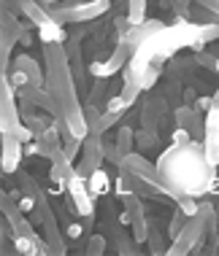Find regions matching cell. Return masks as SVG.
<instances>
[{
	"mask_svg": "<svg viewBox=\"0 0 219 256\" xmlns=\"http://www.w3.org/2000/svg\"><path fill=\"white\" fill-rule=\"evenodd\" d=\"M157 172H160V181L165 184V189L176 202L179 197H206L216 168L208 164L203 140H189L184 146L170 143L157 159Z\"/></svg>",
	"mask_w": 219,
	"mask_h": 256,
	"instance_id": "6da1fadb",
	"label": "cell"
},
{
	"mask_svg": "<svg viewBox=\"0 0 219 256\" xmlns=\"http://www.w3.org/2000/svg\"><path fill=\"white\" fill-rule=\"evenodd\" d=\"M52 16L63 24H84L111 11V0H65L52 6Z\"/></svg>",
	"mask_w": 219,
	"mask_h": 256,
	"instance_id": "7a4b0ae2",
	"label": "cell"
},
{
	"mask_svg": "<svg viewBox=\"0 0 219 256\" xmlns=\"http://www.w3.org/2000/svg\"><path fill=\"white\" fill-rule=\"evenodd\" d=\"M203 238H206V210H197V216H192L184 224V230L170 240L168 254L170 256H187L203 251Z\"/></svg>",
	"mask_w": 219,
	"mask_h": 256,
	"instance_id": "3957f363",
	"label": "cell"
},
{
	"mask_svg": "<svg viewBox=\"0 0 219 256\" xmlns=\"http://www.w3.org/2000/svg\"><path fill=\"white\" fill-rule=\"evenodd\" d=\"M95 200H98V197L90 192L87 178L79 176V172L73 170L71 178H68V208H71V213H76L79 218L95 216Z\"/></svg>",
	"mask_w": 219,
	"mask_h": 256,
	"instance_id": "277c9868",
	"label": "cell"
},
{
	"mask_svg": "<svg viewBox=\"0 0 219 256\" xmlns=\"http://www.w3.org/2000/svg\"><path fill=\"white\" fill-rule=\"evenodd\" d=\"M133 52H135V46H130L127 40H119L116 49L111 52V57L108 60H92L90 68H87V73L95 76V78H111V76L125 70V65L130 62V57H133Z\"/></svg>",
	"mask_w": 219,
	"mask_h": 256,
	"instance_id": "5b68a950",
	"label": "cell"
},
{
	"mask_svg": "<svg viewBox=\"0 0 219 256\" xmlns=\"http://www.w3.org/2000/svg\"><path fill=\"white\" fill-rule=\"evenodd\" d=\"M103 146H100V135H87L84 148H81V162L76 164V172L90 178L98 168H103Z\"/></svg>",
	"mask_w": 219,
	"mask_h": 256,
	"instance_id": "8992f818",
	"label": "cell"
},
{
	"mask_svg": "<svg viewBox=\"0 0 219 256\" xmlns=\"http://www.w3.org/2000/svg\"><path fill=\"white\" fill-rule=\"evenodd\" d=\"M173 122H176V127L189 130L195 140H203V132H206V116H203L195 106H187V102H184V106H176Z\"/></svg>",
	"mask_w": 219,
	"mask_h": 256,
	"instance_id": "52a82bcc",
	"label": "cell"
},
{
	"mask_svg": "<svg viewBox=\"0 0 219 256\" xmlns=\"http://www.w3.org/2000/svg\"><path fill=\"white\" fill-rule=\"evenodd\" d=\"M25 156V143L19 140L17 135L3 132V172L6 176H14Z\"/></svg>",
	"mask_w": 219,
	"mask_h": 256,
	"instance_id": "ba28073f",
	"label": "cell"
},
{
	"mask_svg": "<svg viewBox=\"0 0 219 256\" xmlns=\"http://www.w3.org/2000/svg\"><path fill=\"white\" fill-rule=\"evenodd\" d=\"M162 27H165V22H162V19H143L141 24H133L130 27V32H127V44L130 46H141V44H146L149 38H154L157 32L162 30Z\"/></svg>",
	"mask_w": 219,
	"mask_h": 256,
	"instance_id": "9c48e42d",
	"label": "cell"
},
{
	"mask_svg": "<svg viewBox=\"0 0 219 256\" xmlns=\"http://www.w3.org/2000/svg\"><path fill=\"white\" fill-rule=\"evenodd\" d=\"M11 68L22 73L25 78L30 81V86H44V68H41L38 60H33L30 54H19V57L14 60Z\"/></svg>",
	"mask_w": 219,
	"mask_h": 256,
	"instance_id": "30bf717a",
	"label": "cell"
},
{
	"mask_svg": "<svg viewBox=\"0 0 219 256\" xmlns=\"http://www.w3.org/2000/svg\"><path fill=\"white\" fill-rule=\"evenodd\" d=\"M87 184H90V192L95 197H106V194H111V192H114V181H111V176H108L106 168L95 170L92 176L87 178Z\"/></svg>",
	"mask_w": 219,
	"mask_h": 256,
	"instance_id": "8fae6325",
	"label": "cell"
},
{
	"mask_svg": "<svg viewBox=\"0 0 219 256\" xmlns=\"http://www.w3.org/2000/svg\"><path fill=\"white\" fill-rule=\"evenodd\" d=\"M165 240V234H162V230L157 226V221H154V216H149V251L152 254H168V246L162 243Z\"/></svg>",
	"mask_w": 219,
	"mask_h": 256,
	"instance_id": "7c38bea8",
	"label": "cell"
},
{
	"mask_svg": "<svg viewBox=\"0 0 219 256\" xmlns=\"http://www.w3.org/2000/svg\"><path fill=\"white\" fill-rule=\"evenodd\" d=\"M133 146H135V130L130 124H125V127L116 130V148L122 151V156H127L133 151Z\"/></svg>",
	"mask_w": 219,
	"mask_h": 256,
	"instance_id": "4fadbf2b",
	"label": "cell"
},
{
	"mask_svg": "<svg viewBox=\"0 0 219 256\" xmlns=\"http://www.w3.org/2000/svg\"><path fill=\"white\" fill-rule=\"evenodd\" d=\"M100 116H103V110H98L95 102H87L84 106V122L90 127V135H100Z\"/></svg>",
	"mask_w": 219,
	"mask_h": 256,
	"instance_id": "5bb4252c",
	"label": "cell"
},
{
	"mask_svg": "<svg viewBox=\"0 0 219 256\" xmlns=\"http://www.w3.org/2000/svg\"><path fill=\"white\" fill-rule=\"evenodd\" d=\"M189 221V216L181 210V208H176L173 210V216H170V221H168V230H165V234H168V240H173L176 234H179L181 230H184V224Z\"/></svg>",
	"mask_w": 219,
	"mask_h": 256,
	"instance_id": "9a60e30c",
	"label": "cell"
},
{
	"mask_svg": "<svg viewBox=\"0 0 219 256\" xmlns=\"http://www.w3.org/2000/svg\"><path fill=\"white\" fill-rule=\"evenodd\" d=\"M160 76H162V62H154V65L149 68V70L141 76V81H138V84H141V92H149V89H152L157 81H160Z\"/></svg>",
	"mask_w": 219,
	"mask_h": 256,
	"instance_id": "2e32d148",
	"label": "cell"
},
{
	"mask_svg": "<svg viewBox=\"0 0 219 256\" xmlns=\"http://www.w3.org/2000/svg\"><path fill=\"white\" fill-rule=\"evenodd\" d=\"M119 94L127 100V106L133 108V106H135V100H138V94H141V84H138V81H133V78H130V81H125V84H122Z\"/></svg>",
	"mask_w": 219,
	"mask_h": 256,
	"instance_id": "e0dca14e",
	"label": "cell"
},
{
	"mask_svg": "<svg viewBox=\"0 0 219 256\" xmlns=\"http://www.w3.org/2000/svg\"><path fill=\"white\" fill-rule=\"evenodd\" d=\"M135 146L138 148H154L157 146V132L154 130H135Z\"/></svg>",
	"mask_w": 219,
	"mask_h": 256,
	"instance_id": "ac0fdd59",
	"label": "cell"
},
{
	"mask_svg": "<svg viewBox=\"0 0 219 256\" xmlns=\"http://www.w3.org/2000/svg\"><path fill=\"white\" fill-rule=\"evenodd\" d=\"M106 110H108V114H119V116H125L127 110H130V106H127V100L122 98V94H111V98L106 100Z\"/></svg>",
	"mask_w": 219,
	"mask_h": 256,
	"instance_id": "d6986e66",
	"label": "cell"
},
{
	"mask_svg": "<svg viewBox=\"0 0 219 256\" xmlns=\"http://www.w3.org/2000/svg\"><path fill=\"white\" fill-rule=\"evenodd\" d=\"M63 230H65L68 240H81V234L87 232V226H84V218H81V221H65Z\"/></svg>",
	"mask_w": 219,
	"mask_h": 256,
	"instance_id": "ffe728a7",
	"label": "cell"
},
{
	"mask_svg": "<svg viewBox=\"0 0 219 256\" xmlns=\"http://www.w3.org/2000/svg\"><path fill=\"white\" fill-rule=\"evenodd\" d=\"M176 208H181V210L192 218V216H197V210H200V200H195V197H179V200H176Z\"/></svg>",
	"mask_w": 219,
	"mask_h": 256,
	"instance_id": "44dd1931",
	"label": "cell"
},
{
	"mask_svg": "<svg viewBox=\"0 0 219 256\" xmlns=\"http://www.w3.org/2000/svg\"><path fill=\"white\" fill-rule=\"evenodd\" d=\"M103 251H106V238H103V234H92V238L87 240V254L100 256Z\"/></svg>",
	"mask_w": 219,
	"mask_h": 256,
	"instance_id": "7402d4cb",
	"label": "cell"
},
{
	"mask_svg": "<svg viewBox=\"0 0 219 256\" xmlns=\"http://www.w3.org/2000/svg\"><path fill=\"white\" fill-rule=\"evenodd\" d=\"M189 140H195V138H192L189 130H184V127H176L173 132H170V143H173V146H184V143H189Z\"/></svg>",
	"mask_w": 219,
	"mask_h": 256,
	"instance_id": "603a6c76",
	"label": "cell"
},
{
	"mask_svg": "<svg viewBox=\"0 0 219 256\" xmlns=\"http://www.w3.org/2000/svg\"><path fill=\"white\" fill-rule=\"evenodd\" d=\"M214 62H216V54H208V52H197L195 54V65H200V68L214 70Z\"/></svg>",
	"mask_w": 219,
	"mask_h": 256,
	"instance_id": "cb8c5ba5",
	"label": "cell"
},
{
	"mask_svg": "<svg viewBox=\"0 0 219 256\" xmlns=\"http://www.w3.org/2000/svg\"><path fill=\"white\" fill-rule=\"evenodd\" d=\"M122 116L119 114H108V110H103V116H100V135L106 132V130H111L114 124H119Z\"/></svg>",
	"mask_w": 219,
	"mask_h": 256,
	"instance_id": "d4e9b609",
	"label": "cell"
},
{
	"mask_svg": "<svg viewBox=\"0 0 219 256\" xmlns=\"http://www.w3.org/2000/svg\"><path fill=\"white\" fill-rule=\"evenodd\" d=\"M211 106H214V94H211V98H197V100H195V108L200 110L203 116L208 114V108H211Z\"/></svg>",
	"mask_w": 219,
	"mask_h": 256,
	"instance_id": "484cf974",
	"label": "cell"
},
{
	"mask_svg": "<svg viewBox=\"0 0 219 256\" xmlns=\"http://www.w3.org/2000/svg\"><path fill=\"white\" fill-rule=\"evenodd\" d=\"M206 197H219V172H214V178H211L208 184V194Z\"/></svg>",
	"mask_w": 219,
	"mask_h": 256,
	"instance_id": "4316f807",
	"label": "cell"
},
{
	"mask_svg": "<svg viewBox=\"0 0 219 256\" xmlns=\"http://www.w3.org/2000/svg\"><path fill=\"white\" fill-rule=\"evenodd\" d=\"M195 100H197L195 89H184V102H187V106H195Z\"/></svg>",
	"mask_w": 219,
	"mask_h": 256,
	"instance_id": "83f0119b",
	"label": "cell"
},
{
	"mask_svg": "<svg viewBox=\"0 0 219 256\" xmlns=\"http://www.w3.org/2000/svg\"><path fill=\"white\" fill-rule=\"evenodd\" d=\"M19 44H22V46H30V44H33V36H30V32H22V38H19Z\"/></svg>",
	"mask_w": 219,
	"mask_h": 256,
	"instance_id": "f1b7e54d",
	"label": "cell"
},
{
	"mask_svg": "<svg viewBox=\"0 0 219 256\" xmlns=\"http://www.w3.org/2000/svg\"><path fill=\"white\" fill-rule=\"evenodd\" d=\"M41 3H44V6H46V8H52V6H57V3H60V0H41Z\"/></svg>",
	"mask_w": 219,
	"mask_h": 256,
	"instance_id": "f546056e",
	"label": "cell"
},
{
	"mask_svg": "<svg viewBox=\"0 0 219 256\" xmlns=\"http://www.w3.org/2000/svg\"><path fill=\"white\" fill-rule=\"evenodd\" d=\"M214 73L219 76V54H216V62H214Z\"/></svg>",
	"mask_w": 219,
	"mask_h": 256,
	"instance_id": "4dcf8cb0",
	"label": "cell"
},
{
	"mask_svg": "<svg viewBox=\"0 0 219 256\" xmlns=\"http://www.w3.org/2000/svg\"><path fill=\"white\" fill-rule=\"evenodd\" d=\"M216 224H219V208H216Z\"/></svg>",
	"mask_w": 219,
	"mask_h": 256,
	"instance_id": "1f68e13d",
	"label": "cell"
},
{
	"mask_svg": "<svg viewBox=\"0 0 219 256\" xmlns=\"http://www.w3.org/2000/svg\"><path fill=\"white\" fill-rule=\"evenodd\" d=\"M6 3H9V0H6Z\"/></svg>",
	"mask_w": 219,
	"mask_h": 256,
	"instance_id": "d6a6232c",
	"label": "cell"
}]
</instances>
